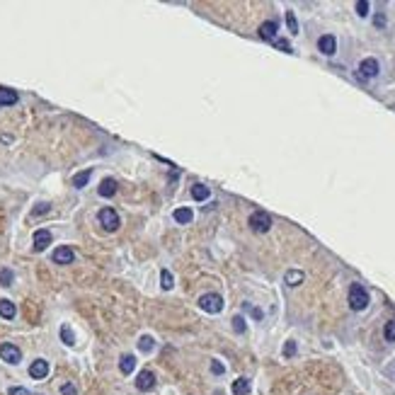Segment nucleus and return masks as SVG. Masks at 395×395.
<instances>
[{"label":"nucleus","instance_id":"30","mask_svg":"<svg viewBox=\"0 0 395 395\" xmlns=\"http://www.w3.org/2000/svg\"><path fill=\"white\" fill-rule=\"evenodd\" d=\"M294 354H296V342H294V339H289V342L284 344V357L291 359Z\"/></svg>","mask_w":395,"mask_h":395},{"label":"nucleus","instance_id":"5","mask_svg":"<svg viewBox=\"0 0 395 395\" xmlns=\"http://www.w3.org/2000/svg\"><path fill=\"white\" fill-rule=\"evenodd\" d=\"M0 357H2V361H7V364H19L22 352H19V347L5 342V344H0Z\"/></svg>","mask_w":395,"mask_h":395},{"label":"nucleus","instance_id":"2","mask_svg":"<svg viewBox=\"0 0 395 395\" xmlns=\"http://www.w3.org/2000/svg\"><path fill=\"white\" fill-rule=\"evenodd\" d=\"M199 305H201V310H206V313H221L223 310V298H221V294H204L201 298H199Z\"/></svg>","mask_w":395,"mask_h":395},{"label":"nucleus","instance_id":"26","mask_svg":"<svg viewBox=\"0 0 395 395\" xmlns=\"http://www.w3.org/2000/svg\"><path fill=\"white\" fill-rule=\"evenodd\" d=\"M12 282H15L12 269H7V267H5V269H0V284H2V286H10Z\"/></svg>","mask_w":395,"mask_h":395},{"label":"nucleus","instance_id":"23","mask_svg":"<svg viewBox=\"0 0 395 395\" xmlns=\"http://www.w3.org/2000/svg\"><path fill=\"white\" fill-rule=\"evenodd\" d=\"M160 286H163L165 291H170V289L175 286V279H172V274H170L168 269H163V272H160Z\"/></svg>","mask_w":395,"mask_h":395},{"label":"nucleus","instance_id":"29","mask_svg":"<svg viewBox=\"0 0 395 395\" xmlns=\"http://www.w3.org/2000/svg\"><path fill=\"white\" fill-rule=\"evenodd\" d=\"M49 211H51V204H44V201H41V204H37V206L32 208V216H44V213H49Z\"/></svg>","mask_w":395,"mask_h":395},{"label":"nucleus","instance_id":"28","mask_svg":"<svg viewBox=\"0 0 395 395\" xmlns=\"http://www.w3.org/2000/svg\"><path fill=\"white\" fill-rule=\"evenodd\" d=\"M233 330H235L238 335H243L245 330H247V327H245V318H243V315H235V318H233Z\"/></svg>","mask_w":395,"mask_h":395},{"label":"nucleus","instance_id":"25","mask_svg":"<svg viewBox=\"0 0 395 395\" xmlns=\"http://www.w3.org/2000/svg\"><path fill=\"white\" fill-rule=\"evenodd\" d=\"M383 337L388 339V342H395V318L386 322V327H383Z\"/></svg>","mask_w":395,"mask_h":395},{"label":"nucleus","instance_id":"18","mask_svg":"<svg viewBox=\"0 0 395 395\" xmlns=\"http://www.w3.org/2000/svg\"><path fill=\"white\" fill-rule=\"evenodd\" d=\"M230 391H233V395H247L250 393V381L247 378H235Z\"/></svg>","mask_w":395,"mask_h":395},{"label":"nucleus","instance_id":"33","mask_svg":"<svg viewBox=\"0 0 395 395\" xmlns=\"http://www.w3.org/2000/svg\"><path fill=\"white\" fill-rule=\"evenodd\" d=\"M223 371H226V369H223V364H221L218 359H213V361H211V374H216V376H221Z\"/></svg>","mask_w":395,"mask_h":395},{"label":"nucleus","instance_id":"19","mask_svg":"<svg viewBox=\"0 0 395 395\" xmlns=\"http://www.w3.org/2000/svg\"><path fill=\"white\" fill-rule=\"evenodd\" d=\"M133 369H136V359H133L131 354H124V357L119 359V371H121V374H126V376H129Z\"/></svg>","mask_w":395,"mask_h":395},{"label":"nucleus","instance_id":"10","mask_svg":"<svg viewBox=\"0 0 395 395\" xmlns=\"http://www.w3.org/2000/svg\"><path fill=\"white\" fill-rule=\"evenodd\" d=\"M378 76V61L376 58H364L359 63V78H376Z\"/></svg>","mask_w":395,"mask_h":395},{"label":"nucleus","instance_id":"21","mask_svg":"<svg viewBox=\"0 0 395 395\" xmlns=\"http://www.w3.org/2000/svg\"><path fill=\"white\" fill-rule=\"evenodd\" d=\"M90 175H93V170H83V172H78L76 177H73V187L83 189L88 182H90Z\"/></svg>","mask_w":395,"mask_h":395},{"label":"nucleus","instance_id":"34","mask_svg":"<svg viewBox=\"0 0 395 395\" xmlns=\"http://www.w3.org/2000/svg\"><path fill=\"white\" fill-rule=\"evenodd\" d=\"M61 395H78L76 386H73V383H63V386H61Z\"/></svg>","mask_w":395,"mask_h":395},{"label":"nucleus","instance_id":"17","mask_svg":"<svg viewBox=\"0 0 395 395\" xmlns=\"http://www.w3.org/2000/svg\"><path fill=\"white\" fill-rule=\"evenodd\" d=\"M303 279H305V274H303L301 269H289L286 277H284V282L289 284V286H298V284H303Z\"/></svg>","mask_w":395,"mask_h":395},{"label":"nucleus","instance_id":"13","mask_svg":"<svg viewBox=\"0 0 395 395\" xmlns=\"http://www.w3.org/2000/svg\"><path fill=\"white\" fill-rule=\"evenodd\" d=\"M19 95L10 88H0V107H10V104H17Z\"/></svg>","mask_w":395,"mask_h":395},{"label":"nucleus","instance_id":"36","mask_svg":"<svg viewBox=\"0 0 395 395\" xmlns=\"http://www.w3.org/2000/svg\"><path fill=\"white\" fill-rule=\"evenodd\" d=\"M386 24V17L383 15H376V27H383Z\"/></svg>","mask_w":395,"mask_h":395},{"label":"nucleus","instance_id":"20","mask_svg":"<svg viewBox=\"0 0 395 395\" xmlns=\"http://www.w3.org/2000/svg\"><path fill=\"white\" fill-rule=\"evenodd\" d=\"M172 216H175V221H177V223H182V226H187V223H192V218H194V213H192V211H189V208H175V213H172Z\"/></svg>","mask_w":395,"mask_h":395},{"label":"nucleus","instance_id":"15","mask_svg":"<svg viewBox=\"0 0 395 395\" xmlns=\"http://www.w3.org/2000/svg\"><path fill=\"white\" fill-rule=\"evenodd\" d=\"M99 197H104V199H109V197H114L116 194V182H114L112 177H107V180H102V185H99Z\"/></svg>","mask_w":395,"mask_h":395},{"label":"nucleus","instance_id":"9","mask_svg":"<svg viewBox=\"0 0 395 395\" xmlns=\"http://www.w3.org/2000/svg\"><path fill=\"white\" fill-rule=\"evenodd\" d=\"M76 260V252H73V247H68V245H61L54 250V262L56 264H71Z\"/></svg>","mask_w":395,"mask_h":395},{"label":"nucleus","instance_id":"4","mask_svg":"<svg viewBox=\"0 0 395 395\" xmlns=\"http://www.w3.org/2000/svg\"><path fill=\"white\" fill-rule=\"evenodd\" d=\"M247 223H250V228H252L255 233H267V230L272 228V216L264 213V211H255Z\"/></svg>","mask_w":395,"mask_h":395},{"label":"nucleus","instance_id":"27","mask_svg":"<svg viewBox=\"0 0 395 395\" xmlns=\"http://www.w3.org/2000/svg\"><path fill=\"white\" fill-rule=\"evenodd\" d=\"M286 24H289V29H291V34H298V22H296V15L289 10L286 12Z\"/></svg>","mask_w":395,"mask_h":395},{"label":"nucleus","instance_id":"12","mask_svg":"<svg viewBox=\"0 0 395 395\" xmlns=\"http://www.w3.org/2000/svg\"><path fill=\"white\" fill-rule=\"evenodd\" d=\"M277 29H279V24L274 22V19H269V22H264L262 27H260V37L264 41H274L277 39Z\"/></svg>","mask_w":395,"mask_h":395},{"label":"nucleus","instance_id":"24","mask_svg":"<svg viewBox=\"0 0 395 395\" xmlns=\"http://www.w3.org/2000/svg\"><path fill=\"white\" fill-rule=\"evenodd\" d=\"M61 339H63V344H68V347H73V344H76V337H73V332H71V327H68V325H63V327H61Z\"/></svg>","mask_w":395,"mask_h":395},{"label":"nucleus","instance_id":"32","mask_svg":"<svg viewBox=\"0 0 395 395\" xmlns=\"http://www.w3.org/2000/svg\"><path fill=\"white\" fill-rule=\"evenodd\" d=\"M274 46H277L279 51H286V54H291V44H289L286 39H274Z\"/></svg>","mask_w":395,"mask_h":395},{"label":"nucleus","instance_id":"7","mask_svg":"<svg viewBox=\"0 0 395 395\" xmlns=\"http://www.w3.org/2000/svg\"><path fill=\"white\" fill-rule=\"evenodd\" d=\"M136 388L141 391V393H148V391H153L155 388V374L153 371H141L138 374V378H136Z\"/></svg>","mask_w":395,"mask_h":395},{"label":"nucleus","instance_id":"3","mask_svg":"<svg viewBox=\"0 0 395 395\" xmlns=\"http://www.w3.org/2000/svg\"><path fill=\"white\" fill-rule=\"evenodd\" d=\"M97 218H99V223H102V228H104V230H109V233H114V230L119 228V213H116L114 208H109V206L99 208Z\"/></svg>","mask_w":395,"mask_h":395},{"label":"nucleus","instance_id":"6","mask_svg":"<svg viewBox=\"0 0 395 395\" xmlns=\"http://www.w3.org/2000/svg\"><path fill=\"white\" fill-rule=\"evenodd\" d=\"M29 376L34 378V381H44V378L49 376V361L46 359H34L32 366H29Z\"/></svg>","mask_w":395,"mask_h":395},{"label":"nucleus","instance_id":"8","mask_svg":"<svg viewBox=\"0 0 395 395\" xmlns=\"http://www.w3.org/2000/svg\"><path fill=\"white\" fill-rule=\"evenodd\" d=\"M32 243H34V250H37V252H44V250L51 245V230H46V228H39V230H34V238H32Z\"/></svg>","mask_w":395,"mask_h":395},{"label":"nucleus","instance_id":"35","mask_svg":"<svg viewBox=\"0 0 395 395\" xmlns=\"http://www.w3.org/2000/svg\"><path fill=\"white\" fill-rule=\"evenodd\" d=\"M7 395H29V393H27V388H19V386H15V388H10V391H7Z\"/></svg>","mask_w":395,"mask_h":395},{"label":"nucleus","instance_id":"1","mask_svg":"<svg viewBox=\"0 0 395 395\" xmlns=\"http://www.w3.org/2000/svg\"><path fill=\"white\" fill-rule=\"evenodd\" d=\"M349 308L352 310H364L369 308V291L361 286V284H352L349 286Z\"/></svg>","mask_w":395,"mask_h":395},{"label":"nucleus","instance_id":"31","mask_svg":"<svg viewBox=\"0 0 395 395\" xmlns=\"http://www.w3.org/2000/svg\"><path fill=\"white\" fill-rule=\"evenodd\" d=\"M369 7H371V5H369L366 0H359L357 2V15L359 17H366V15H369Z\"/></svg>","mask_w":395,"mask_h":395},{"label":"nucleus","instance_id":"14","mask_svg":"<svg viewBox=\"0 0 395 395\" xmlns=\"http://www.w3.org/2000/svg\"><path fill=\"white\" fill-rule=\"evenodd\" d=\"M15 315H17V308H15V303L7 301V298H2V301H0V318L12 320Z\"/></svg>","mask_w":395,"mask_h":395},{"label":"nucleus","instance_id":"16","mask_svg":"<svg viewBox=\"0 0 395 395\" xmlns=\"http://www.w3.org/2000/svg\"><path fill=\"white\" fill-rule=\"evenodd\" d=\"M208 197H211V192H208L206 185H192V199L194 201H206Z\"/></svg>","mask_w":395,"mask_h":395},{"label":"nucleus","instance_id":"22","mask_svg":"<svg viewBox=\"0 0 395 395\" xmlns=\"http://www.w3.org/2000/svg\"><path fill=\"white\" fill-rule=\"evenodd\" d=\"M138 349H141L143 354H148V352H153V349H155V339H153L151 335H143V337L138 339Z\"/></svg>","mask_w":395,"mask_h":395},{"label":"nucleus","instance_id":"11","mask_svg":"<svg viewBox=\"0 0 395 395\" xmlns=\"http://www.w3.org/2000/svg\"><path fill=\"white\" fill-rule=\"evenodd\" d=\"M318 49L325 56H332V54L337 51V39L332 37V34H322V37L318 39Z\"/></svg>","mask_w":395,"mask_h":395}]
</instances>
